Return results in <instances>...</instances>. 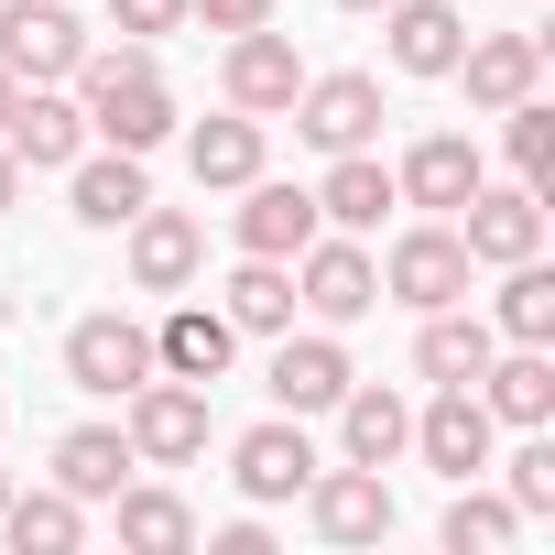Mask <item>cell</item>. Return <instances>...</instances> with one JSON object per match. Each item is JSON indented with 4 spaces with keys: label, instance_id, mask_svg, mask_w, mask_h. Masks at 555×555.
<instances>
[{
    "label": "cell",
    "instance_id": "23",
    "mask_svg": "<svg viewBox=\"0 0 555 555\" xmlns=\"http://www.w3.org/2000/svg\"><path fill=\"white\" fill-rule=\"evenodd\" d=\"M382 207H403L392 196V164L360 142V153H327V185H317V218L327 229H382Z\"/></svg>",
    "mask_w": 555,
    "mask_h": 555
},
{
    "label": "cell",
    "instance_id": "16",
    "mask_svg": "<svg viewBox=\"0 0 555 555\" xmlns=\"http://www.w3.org/2000/svg\"><path fill=\"white\" fill-rule=\"evenodd\" d=\"M229 229H240V250H261V261H295L327 218H317V185H272V175H250Z\"/></svg>",
    "mask_w": 555,
    "mask_h": 555
},
{
    "label": "cell",
    "instance_id": "26",
    "mask_svg": "<svg viewBox=\"0 0 555 555\" xmlns=\"http://www.w3.org/2000/svg\"><path fill=\"white\" fill-rule=\"evenodd\" d=\"M392 66L403 77H457V44H468V23L447 12V0H392Z\"/></svg>",
    "mask_w": 555,
    "mask_h": 555
},
{
    "label": "cell",
    "instance_id": "7",
    "mask_svg": "<svg viewBox=\"0 0 555 555\" xmlns=\"http://www.w3.org/2000/svg\"><path fill=\"white\" fill-rule=\"evenodd\" d=\"M457 240H468V261H490V272H501V261H533V250H544V185H522V175L490 185V175H479V196L457 207Z\"/></svg>",
    "mask_w": 555,
    "mask_h": 555
},
{
    "label": "cell",
    "instance_id": "34",
    "mask_svg": "<svg viewBox=\"0 0 555 555\" xmlns=\"http://www.w3.org/2000/svg\"><path fill=\"white\" fill-rule=\"evenodd\" d=\"M501 468H512V512H522V522H544V512H555V436H544V425H522V447H512Z\"/></svg>",
    "mask_w": 555,
    "mask_h": 555
},
{
    "label": "cell",
    "instance_id": "12",
    "mask_svg": "<svg viewBox=\"0 0 555 555\" xmlns=\"http://www.w3.org/2000/svg\"><path fill=\"white\" fill-rule=\"evenodd\" d=\"M479 175H490V164H479V142H468V131H425V142L392 164V196H403V207H425V218H457V207L479 196Z\"/></svg>",
    "mask_w": 555,
    "mask_h": 555
},
{
    "label": "cell",
    "instance_id": "10",
    "mask_svg": "<svg viewBox=\"0 0 555 555\" xmlns=\"http://www.w3.org/2000/svg\"><path fill=\"white\" fill-rule=\"evenodd\" d=\"M295 501H306L317 544H382V533H392V490H382V468H349V457H338V468H317Z\"/></svg>",
    "mask_w": 555,
    "mask_h": 555
},
{
    "label": "cell",
    "instance_id": "21",
    "mask_svg": "<svg viewBox=\"0 0 555 555\" xmlns=\"http://www.w3.org/2000/svg\"><path fill=\"white\" fill-rule=\"evenodd\" d=\"M218 317H229L240 338H284V327H295V261H261V250H240V272L218 284Z\"/></svg>",
    "mask_w": 555,
    "mask_h": 555
},
{
    "label": "cell",
    "instance_id": "25",
    "mask_svg": "<svg viewBox=\"0 0 555 555\" xmlns=\"http://www.w3.org/2000/svg\"><path fill=\"white\" fill-rule=\"evenodd\" d=\"M490 349H501V327L468 317V306H436V317L414 327V371H425V382H479Z\"/></svg>",
    "mask_w": 555,
    "mask_h": 555
},
{
    "label": "cell",
    "instance_id": "1",
    "mask_svg": "<svg viewBox=\"0 0 555 555\" xmlns=\"http://www.w3.org/2000/svg\"><path fill=\"white\" fill-rule=\"evenodd\" d=\"M77 109H88V142H109V153H153L164 131H175V88H164V66H153V44H120V55H88L77 66Z\"/></svg>",
    "mask_w": 555,
    "mask_h": 555
},
{
    "label": "cell",
    "instance_id": "20",
    "mask_svg": "<svg viewBox=\"0 0 555 555\" xmlns=\"http://www.w3.org/2000/svg\"><path fill=\"white\" fill-rule=\"evenodd\" d=\"M468 392L490 403V425H555V349H490Z\"/></svg>",
    "mask_w": 555,
    "mask_h": 555
},
{
    "label": "cell",
    "instance_id": "33",
    "mask_svg": "<svg viewBox=\"0 0 555 555\" xmlns=\"http://www.w3.org/2000/svg\"><path fill=\"white\" fill-rule=\"evenodd\" d=\"M501 120H512V131H501L512 175H522V185H544V175H555V109H544V99H512Z\"/></svg>",
    "mask_w": 555,
    "mask_h": 555
},
{
    "label": "cell",
    "instance_id": "30",
    "mask_svg": "<svg viewBox=\"0 0 555 555\" xmlns=\"http://www.w3.org/2000/svg\"><path fill=\"white\" fill-rule=\"evenodd\" d=\"M185 164H196V185H250V175H261V120H250V109H218V120H196Z\"/></svg>",
    "mask_w": 555,
    "mask_h": 555
},
{
    "label": "cell",
    "instance_id": "31",
    "mask_svg": "<svg viewBox=\"0 0 555 555\" xmlns=\"http://www.w3.org/2000/svg\"><path fill=\"white\" fill-rule=\"evenodd\" d=\"M109 512H120V544H131V555H185V544H196V512H185L175 490H131V479H120Z\"/></svg>",
    "mask_w": 555,
    "mask_h": 555
},
{
    "label": "cell",
    "instance_id": "15",
    "mask_svg": "<svg viewBox=\"0 0 555 555\" xmlns=\"http://www.w3.org/2000/svg\"><path fill=\"white\" fill-rule=\"evenodd\" d=\"M196 261H207V229L185 218V207H131V284L142 295H185L196 284Z\"/></svg>",
    "mask_w": 555,
    "mask_h": 555
},
{
    "label": "cell",
    "instance_id": "35",
    "mask_svg": "<svg viewBox=\"0 0 555 555\" xmlns=\"http://www.w3.org/2000/svg\"><path fill=\"white\" fill-rule=\"evenodd\" d=\"M109 23L131 44H164V34H185V0H109Z\"/></svg>",
    "mask_w": 555,
    "mask_h": 555
},
{
    "label": "cell",
    "instance_id": "4",
    "mask_svg": "<svg viewBox=\"0 0 555 555\" xmlns=\"http://www.w3.org/2000/svg\"><path fill=\"white\" fill-rule=\"evenodd\" d=\"M295 306H317V327H360L371 306H382V261L360 250V229H317L306 250H295Z\"/></svg>",
    "mask_w": 555,
    "mask_h": 555
},
{
    "label": "cell",
    "instance_id": "22",
    "mask_svg": "<svg viewBox=\"0 0 555 555\" xmlns=\"http://www.w3.org/2000/svg\"><path fill=\"white\" fill-rule=\"evenodd\" d=\"M66 196H77V229H131V207L153 185H142V153H77L66 164Z\"/></svg>",
    "mask_w": 555,
    "mask_h": 555
},
{
    "label": "cell",
    "instance_id": "41",
    "mask_svg": "<svg viewBox=\"0 0 555 555\" xmlns=\"http://www.w3.org/2000/svg\"><path fill=\"white\" fill-rule=\"evenodd\" d=\"M0 501H12V468H0Z\"/></svg>",
    "mask_w": 555,
    "mask_h": 555
},
{
    "label": "cell",
    "instance_id": "3",
    "mask_svg": "<svg viewBox=\"0 0 555 555\" xmlns=\"http://www.w3.org/2000/svg\"><path fill=\"white\" fill-rule=\"evenodd\" d=\"M468 240L447 229V218H414L392 250H382V295L392 306H414V317H436V306H468Z\"/></svg>",
    "mask_w": 555,
    "mask_h": 555
},
{
    "label": "cell",
    "instance_id": "14",
    "mask_svg": "<svg viewBox=\"0 0 555 555\" xmlns=\"http://www.w3.org/2000/svg\"><path fill=\"white\" fill-rule=\"evenodd\" d=\"M0 153H12L23 175H66V164L88 153V109H77V99H55V88H23V99H12V120H0Z\"/></svg>",
    "mask_w": 555,
    "mask_h": 555
},
{
    "label": "cell",
    "instance_id": "5",
    "mask_svg": "<svg viewBox=\"0 0 555 555\" xmlns=\"http://www.w3.org/2000/svg\"><path fill=\"white\" fill-rule=\"evenodd\" d=\"M0 66H12L23 88H66L88 66V23L66 12V0H12V12H0Z\"/></svg>",
    "mask_w": 555,
    "mask_h": 555
},
{
    "label": "cell",
    "instance_id": "6",
    "mask_svg": "<svg viewBox=\"0 0 555 555\" xmlns=\"http://www.w3.org/2000/svg\"><path fill=\"white\" fill-rule=\"evenodd\" d=\"M66 382L99 392V403H120L131 382H153V327L120 317V306H109V317H77V327H66Z\"/></svg>",
    "mask_w": 555,
    "mask_h": 555
},
{
    "label": "cell",
    "instance_id": "39",
    "mask_svg": "<svg viewBox=\"0 0 555 555\" xmlns=\"http://www.w3.org/2000/svg\"><path fill=\"white\" fill-rule=\"evenodd\" d=\"M12 99H23V77H12V66H0V120H12Z\"/></svg>",
    "mask_w": 555,
    "mask_h": 555
},
{
    "label": "cell",
    "instance_id": "19",
    "mask_svg": "<svg viewBox=\"0 0 555 555\" xmlns=\"http://www.w3.org/2000/svg\"><path fill=\"white\" fill-rule=\"evenodd\" d=\"M327 414H338V457H349V468H392V457L414 447V403L382 392V382H349Z\"/></svg>",
    "mask_w": 555,
    "mask_h": 555
},
{
    "label": "cell",
    "instance_id": "9",
    "mask_svg": "<svg viewBox=\"0 0 555 555\" xmlns=\"http://www.w3.org/2000/svg\"><path fill=\"white\" fill-rule=\"evenodd\" d=\"M490 436H501V425H490V403H479L468 382H436V403L414 414V457H425L436 479H479V468H490Z\"/></svg>",
    "mask_w": 555,
    "mask_h": 555
},
{
    "label": "cell",
    "instance_id": "11",
    "mask_svg": "<svg viewBox=\"0 0 555 555\" xmlns=\"http://www.w3.org/2000/svg\"><path fill=\"white\" fill-rule=\"evenodd\" d=\"M218 88H229V109H250V120L295 109V88H306V55H295V34H272V23L229 34V66H218Z\"/></svg>",
    "mask_w": 555,
    "mask_h": 555
},
{
    "label": "cell",
    "instance_id": "8",
    "mask_svg": "<svg viewBox=\"0 0 555 555\" xmlns=\"http://www.w3.org/2000/svg\"><path fill=\"white\" fill-rule=\"evenodd\" d=\"M371 131H382V77L338 66V77H306V88H295V142H317V153H360Z\"/></svg>",
    "mask_w": 555,
    "mask_h": 555
},
{
    "label": "cell",
    "instance_id": "28",
    "mask_svg": "<svg viewBox=\"0 0 555 555\" xmlns=\"http://www.w3.org/2000/svg\"><path fill=\"white\" fill-rule=\"evenodd\" d=\"M131 468H142V457H131L120 425H66V436H55V490H77V501H109Z\"/></svg>",
    "mask_w": 555,
    "mask_h": 555
},
{
    "label": "cell",
    "instance_id": "24",
    "mask_svg": "<svg viewBox=\"0 0 555 555\" xmlns=\"http://www.w3.org/2000/svg\"><path fill=\"white\" fill-rule=\"evenodd\" d=\"M229 349H240V327H229L218 306H175V317L153 327V371H175V382H218Z\"/></svg>",
    "mask_w": 555,
    "mask_h": 555
},
{
    "label": "cell",
    "instance_id": "17",
    "mask_svg": "<svg viewBox=\"0 0 555 555\" xmlns=\"http://www.w3.org/2000/svg\"><path fill=\"white\" fill-rule=\"evenodd\" d=\"M261 382H272V403H284V414H327L360 371H349L338 327H317V338H295V327H284V349H272V371H261Z\"/></svg>",
    "mask_w": 555,
    "mask_h": 555
},
{
    "label": "cell",
    "instance_id": "37",
    "mask_svg": "<svg viewBox=\"0 0 555 555\" xmlns=\"http://www.w3.org/2000/svg\"><path fill=\"white\" fill-rule=\"evenodd\" d=\"M207 555H272V533L240 512V522H218V533H207Z\"/></svg>",
    "mask_w": 555,
    "mask_h": 555
},
{
    "label": "cell",
    "instance_id": "29",
    "mask_svg": "<svg viewBox=\"0 0 555 555\" xmlns=\"http://www.w3.org/2000/svg\"><path fill=\"white\" fill-rule=\"evenodd\" d=\"M490 327H501L512 349H555V272H544V261H501V306H490Z\"/></svg>",
    "mask_w": 555,
    "mask_h": 555
},
{
    "label": "cell",
    "instance_id": "18",
    "mask_svg": "<svg viewBox=\"0 0 555 555\" xmlns=\"http://www.w3.org/2000/svg\"><path fill=\"white\" fill-rule=\"evenodd\" d=\"M457 77H468V109H512V99H533L544 88V34H479V44H457Z\"/></svg>",
    "mask_w": 555,
    "mask_h": 555
},
{
    "label": "cell",
    "instance_id": "32",
    "mask_svg": "<svg viewBox=\"0 0 555 555\" xmlns=\"http://www.w3.org/2000/svg\"><path fill=\"white\" fill-rule=\"evenodd\" d=\"M436 533H447V555H501V544L522 533V512H512V501H490L479 479H457V501H447V522H436Z\"/></svg>",
    "mask_w": 555,
    "mask_h": 555
},
{
    "label": "cell",
    "instance_id": "40",
    "mask_svg": "<svg viewBox=\"0 0 555 555\" xmlns=\"http://www.w3.org/2000/svg\"><path fill=\"white\" fill-rule=\"evenodd\" d=\"M338 12H392V0H338Z\"/></svg>",
    "mask_w": 555,
    "mask_h": 555
},
{
    "label": "cell",
    "instance_id": "27",
    "mask_svg": "<svg viewBox=\"0 0 555 555\" xmlns=\"http://www.w3.org/2000/svg\"><path fill=\"white\" fill-rule=\"evenodd\" d=\"M0 533H12V555H77L88 544V501L77 490H12L0 501Z\"/></svg>",
    "mask_w": 555,
    "mask_h": 555
},
{
    "label": "cell",
    "instance_id": "38",
    "mask_svg": "<svg viewBox=\"0 0 555 555\" xmlns=\"http://www.w3.org/2000/svg\"><path fill=\"white\" fill-rule=\"evenodd\" d=\"M12 196H23V164H12V153H0V218H12Z\"/></svg>",
    "mask_w": 555,
    "mask_h": 555
},
{
    "label": "cell",
    "instance_id": "13",
    "mask_svg": "<svg viewBox=\"0 0 555 555\" xmlns=\"http://www.w3.org/2000/svg\"><path fill=\"white\" fill-rule=\"evenodd\" d=\"M317 468H327V457H317V436H306L295 414H272V425H250V436L229 447V479H240V501H295Z\"/></svg>",
    "mask_w": 555,
    "mask_h": 555
},
{
    "label": "cell",
    "instance_id": "2",
    "mask_svg": "<svg viewBox=\"0 0 555 555\" xmlns=\"http://www.w3.org/2000/svg\"><path fill=\"white\" fill-rule=\"evenodd\" d=\"M120 403H131V414H120V436H131V457H142V468H185V457H207V382L153 371V382H131Z\"/></svg>",
    "mask_w": 555,
    "mask_h": 555
},
{
    "label": "cell",
    "instance_id": "36",
    "mask_svg": "<svg viewBox=\"0 0 555 555\" xmlns=\"http://www.w3.org/2000/svg\"><path fill=\"white\" fill-rule=\"evenodd\" d=\"M185 23H207V34H250V23H272V0H185Z\"/></svg>",
    "mask_w": 555,
    "mask_h": 555
}]
</instances>
